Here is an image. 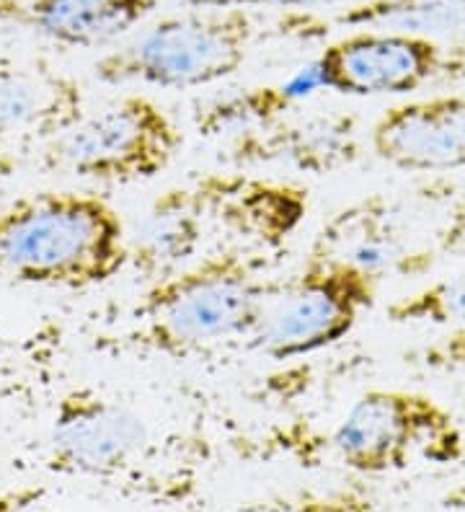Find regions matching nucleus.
<instances>
[{
  "label": "nucleus",
  "instance_id": "5",
  "mask_svg": "<svg viewBox=\"0 0 465 512\" xmlns=\"http://www.w3.org/2000/svg\"><path fill=\"white\" fill-rule=\"evenodd\" d=\"M184 135L155 99L127 94L83 114L44 153L52 169L99 184L150 182L174 163Z\"/></svg>",
  "mask_w": 465,
  "mask_h": 512
},
{
  "label": "nucleus",
  "instance_id": "18",
  "mask_svg": "<svg viewBox=\"0 0 465 512\" xmlns=\"http://www.w3.org/2000/svg\"><path fill=\"white\" fill-rule=\"evenodd\" d=\"M393 324L465 326V267L427 288L393 300L385 308Z\"/></svg>",
  "mask_w": 465,
  "mask_h": 512
},
{
  "label": "nucleus",
  "instance_id": "9",
  "mask_svg": "<svg viewBox=\"0 0 465 512\" xmlns=\"http://www.w3.org/2000/svg\"><path fill=\"white\" fill-rule=\"evenodd\" d=\"M86 114V88L44 60L0 57V161L47 145Z\"/></svg>",
  "mask_w": 465,
  "mask_h": 512
},
{
  "label": "nucleus",
  "instance_id": "10",
  "mask_svg": "<svg viewBox=\"0 0 465 512\" xmlns=\"http://www.w3.org/2000/svg\"><path fill=\"white\" fill-rule=\"evenodd\" d=\"M210 228L254 249H279L303 225L308 189L248 174H207L192 184Z\"/></svg>",
  "mask_w": 465,
  "mask_h": 512
},
{
  "label": "nucleus",
  "instance_id": "16",
  "mask_svg": "<svg viewBox=\"0 0 465 512\" xmlns=\"http://www.w3.org/2000/svg\"><path fill=\"white\" fill-rule=\"evenodd\" d=\"M305 75L287 86H254L238 94L215 99L194 114V127L202 138H230L233 143L256 132H267L285 122L295 109ZM305 88V86H303Z\"/></svg>",
  "mask_w": 465,
  "mask_h": 512
},
{
  "label": "nucleus",
  "instance_id": "19",
  "mask_svg": "<svg viewBox=\"0 0 465 512\" xmlns=\"http://www.w3.org/2000/svg\"><path fill=\"white\" fill-rule=\"evenodd\" d=\"M251 512H375L372 494L362 487H339L331 492H298L261 502Z\"/></svg>",
  "mask_w": 465,
  "mask_h": 512
},
{
  "label": "nucleus",
  "instance_id": "17",
  "mask_svg": "<svg viewBox=\"0 0 465 512\" xmlns=\"http://www.w3.org/2000/svg\"><path fill=\"white\" fill-rule=\"evenodd\" d=\"M336 24L424 39L450 37L465 34V0H367L339 13Z\"/></svg>",
  "mask_w": 465,
  "mask_h": 512
},
{
  "label": "nucleus",
  "instance_id": "1",
  "mask_svg": "<svg viewBox=\"0 0 465 512\" xmlns=\"http://www.w3.org/2000/svg\"><path fill=\"white\" fill-rule=\"evenodd\" d=\"M130 267V236L101 194L44 189L0 207V280L91 290Z\"/></svg>",
  "mask_w": 465,
  "mask_h": 512
},
{
  "label": "nucleus",
  "instance_id": "24",
  "mask_svg": "<svg viewBox=\"0 0 465 512\" xmlns=\"http://www.w3.org/2000/svg\"><path fill=\"white\" fill-rule=\"evenodd\" d=\"M442 251H465V210L455 215V220L442 233Z\"/></svg>",
  "mask_w": 465,
  "mask_h": 512
},
{
  "label": "nucleus",
  "instance_id": "11",
  "mask_svg": "<svg viewBox=\"0 0 465 512\" xmlns=\"http://www.w3.org/2000/svg\"><path fill=\"white\" fill-rule=\"evenodd\" d=\"M370 150L406 174L465 169V96L440 94L388 107L372 122Z\"/></svg>",
  "mask_w": 465,
  "mask_h": 512
},
{
  "label": "nucleus",
  "instance_id": "23",
  "mask_svg": "<svg viewBox=\"0 0 465 512\" xmlns=\"http://www.w3.org/2000/svg\"><path fill=\"white\" fill-rule=\"evenodd\" d=\"M440 75L445 78V81L465 83V44L463 47L445 50V60H442Z\"/></svg>",
  "mask_w": 465,
  "mask_h": 512
},
{
  "label": "nucleus",
  "instance_id": "12",
  "mask_svg": "<svg viewBox=\"0 0 465 512\" xmlns=\"http://www.w3.org/2000/svg\"><path fill=\"white\" fill-rule=\"evenodd\" d=\"M308 256L349 264L378 282L388 275H416L432 267V254L409 249L391 202L380 194L336 213L321 228Z\"/></svg>",
  "mask_w": 465,
  "mask_h": 512
},
{
  "label": "nucleus",
  "instance_id": "13",
  "mask_svg": "<svg viewBox=\"0 0 465 512\" xmlns=\"http://www.w3.org/2000/svg\"><path fill=\"white\" fill-rule=\"evenodd\" d=\"M236 163H277L303 174L323 176L347 169L360 156V119L349 112L285 119L230 145Z\"/></svg>",
  "mask_w": 465,
  "mask_h": 512
},
{
  "label": "nucleus",
  "instance_id": "6",
  "mask_svg": "<svg viewBox=\"0 0 465 512\" xmlns=\"http://www.w3.org/2000/svg\"><path fill=\"white\" fill-rule=\"evenodd\" d=\"M155 440L130 406L91 386L68 388L52 412L47 469L106 487H140L153 474Z\"/></svg>",
  "mask_w": 465,
  "mask_h": 512
},
{
  "label": "nucleus",
  "instance_id": "3",
  "mask_svg": "<svg viewBox=\"0 0 465 512\" xmlns=\"http://www.w3.org/2000/svg\"><path fill=\"white\" fill-rule=\"evenodd\" d=\"M254 16L243 8H207L161 19L148 32L96 60L104 83H145L155 88H202L246 65L254 42Z\"/></svg>",
  "mask_w": 465,
  "mask_h": 512
},
{
  "label": "nucleus",
  "instance_id": "14",
  "mask_svg": "<svg viewBox=\"0 0 465 512\" xmlns=\"http://www.w3.org/2000/svg\"><path fill=\"white\" fill-rule=\"evenodd\" d=\"M210 231L194 187L166 189L153 200L130 238V267L148 285L197 262Z\"/></svg>",
  "mask_w": 465,
  "mask_h": 512
},
{
  "label": "nucleus",
  "instance_id": "21",
  "mask_svg": "<svg viewBox=\"0 0 465 512\" xmlns=\"http://www.w3.org/2000/svg\"><path fill=\"white\" fill-rule=\"evenodd\" d=\"M344 0H186V6L194 8H243V11H254V8H295V11H308V8L336 6Z\"/></svg>",
  "mask_w": 465,
  "mask_h": 512
},
{
  "label": "nucleus",
  "instance_id": "7",
  "mask_svg": "<svg viewBox=\"0 0 465 512\" xmlns=\"http://www.w3.org/2000/svg\"><path fill=\"white\" fill-rule=\"evenodd\" d=\"M378 285L362 269L308 256L285 293L269 300L251 342L272 360H295L334 347L375 306Z\"/></svg>",
  "mask_w": 465,
  "mask_h": 512
},
{
  "label": "nucleus",
  "instance_id": "15",
  "mask_svg": "<svg viewBox=\"0 0 465 512\" xmlns=\"http://www.w3.org/2000/svg\"><path fill=\"white\" fill-rule=\"evenodd\" d=\"M158 8V0H31L24 26L60 47L91 50L132 32Z\"/></svg>",
  "mask_w": 465,
  "mask_h": 512
},
{
  "label": "nucleus",
  "instance_id": "8",
  "mask_svg": "<svg viewBox=\"0 0 465 512\" xmlns=\"http://www.w3.org/2000/svg\"><path fill=\"white\" fill-rule=\"evenodd\" d=\"M445 47L414 34L360 29L334 39L310 63L316 88L341 96H406L437 78Z\"/></svg>",
  "mask_w": 465,
  "mask_h": 512
},
{
  "label": "nucleus",
  "instance_id": "2",
  "mask_svg": "<svg viewBox=\"0 0 465 512\" xmlns=\"http://www.w3.org/2000/svg\"><path fill=\"white\" fill-rule=\"evenodd\" d=\"M269 306V285L238 249L202 256L148 285L135 308L132 342L158 355H199L254 337Z\"/></svg>",
  "mask_w": 465,
  "mask_h": 512
},
{
  "label": "nucleus",
  "instance_id": "22",
  "mask_svg": "<svg viewBox=\"0 0 465 512\" xmlns=\"http://www.w3.org/2000/svg\"><path fill=\"white\" fill-rule=\"evenodd\" d=\"M19 373V347L13 342L11 334L0 326V386L13 381Z\"/></svg>",
  "mask_w": 465,
  "mask_h": 512
},
{
  "label": "nucleus",
  "instance_id": "4",
  "mask_svg": "<svg viewBox=\"0 0 465 512\" xmlns=\"http://www.w3.org/2000/svg\"><path fill=\"white\" fill-rule=\"evenodd\" d=\"M334 450L349 471L383 476L416 461L447 466L465 456L458 419L437 399L401 388H372L349 406L334 432Z\"/></svg>",
  "mask_w": 465,
  "mask_h": 512
},
{
  "label": "nucleus",
  "instance_id": "25",
  "mask_svg": "<svg viewBox=\"0 0 465 512\" xmlns=\"http://www.w3.org/2000/svg\"><path fill=\"white\" fill-rule=\"evenodd\" d=\"M31 0H0V21H13V24H24L26 6Z\"/></svg>",
  "mask_w": 465,
  "mask_h": 512
},
{
  "label": "nucleus",
  "instance_id": "20",
  "mask_svg": "<svg viewBox=\"0 0 465 512\" xmlns=\"http://www.w3.org/2000/svg\"><path fill=\"white\" fill-rule=\"evenodd\" d=\"M0 512H65L60 505L50 500V494L42 487H11L0 492Z\"/></svg>",
  "mask_w": 465,
  "mask_h": 512
}]
</instances>
